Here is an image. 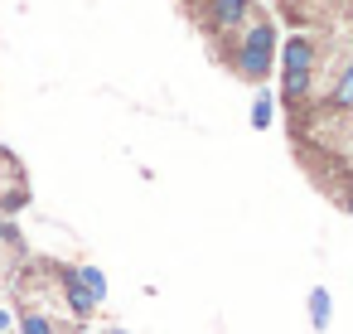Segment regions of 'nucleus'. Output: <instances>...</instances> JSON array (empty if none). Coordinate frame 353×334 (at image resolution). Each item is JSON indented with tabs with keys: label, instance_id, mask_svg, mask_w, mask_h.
I'll return each instance as SVG.
<instances>
[{
	"label": "nucleus",
	"instance_id": "obj_1",
	"mask_svg": "<svg viewBox=\"0 0 353 334\" xmlns=\"http://www.w3.org/2000/svg\"><path fill=\"white\" fill-rule=\"evenodd\" d=\"M174 10L194 25L203 49L218 68H228L242 83H266L276 73V20L261 0H174Z\"/></svg>",
	"mask_w": 353,
	"mask_h": 334
},
{
	"label": "nucleus",
	"instance_id": "obj_2",
	"mask_svg": "<svg viewBox=\"0 0 353 334\" xmlns=\"http://www.w3.org/2000/svg\"><path fill=\"white\" fill-rule=\"evenodd\" d=\"M295 35L353 39V0H271Z\"/></svg>",
	"mask_w": 353,
	"mask_h": 334
}]
</instances>
